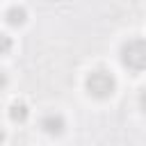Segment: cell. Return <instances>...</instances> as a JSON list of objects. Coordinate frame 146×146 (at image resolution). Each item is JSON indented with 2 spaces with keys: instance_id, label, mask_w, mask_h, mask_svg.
I'll return each instance as SVG.
<instances>
[{
  "instance_id": "cell-1",
  "label": "cell",
  "mask_w": 146,
  "mask_h": 146,
  "mask_svg": "<svg viewBox=\"0 0 146 146\" xmlns=\"http://www.w3.org/2000/svg\"><path fill=\"white\" fill-rule=\"evenodd\" d=\"M84 87H87V94H89V96H94V98H98V100H105V98H110V96L114 94L116 80H114V75H112L110 71L98 68V71H91V73L87 75Z\"/></svg>"
},
{
  "instance_id": "cell-2",
  "label": "cell",
  "mask_w": 146,
  "mask_h": 146,
  "mask_svg": "<svg viewBox=\"0 0 146 146\" xmlns=\"http://www.w3.org/2000/svg\"><path fill=\"white\" fill-rule=\"evenodd\" d=\"M121 64L130 71H144L146 68V41L144 39H128L121 46Z\"/></svg>"
},
{
  "instance_id": "cell-3",
  "label": "cell",
  "mask_w": 146,
  "mask_h": 146,
  "mask_svg": "<svg viewBox=\"0 0 146 146\" xmlns=\"http://www.w3.org/2000/svg\"><path fill=\"white\" fill-rule=\"evenodd\" d=\"M39 125H41V130H43L46 135L57 137V135H62V132H64L66 121H64V116H62L59 112H48V114H43V116H41Z\"/></svg>"
},
{
  "instance_id": "cell-4",
  "label": "cell",
  "mask_w": 146,
  "mask_h": 146,
  "mask_svg": "<svg viewBox=\"0 0 146 146\" xmlns=\"http://www.w3.org/2000/svg\"><path fill=\"white\" fill-rule=\"evenodd\" d=\"M5 18H7V23H9V25H23V23H25V18H27V11H25L23 7L14 5V7H9V9H7Z\"/></svg>"
},
{
  "instance_id": "cell-5",
  "label": "cell",
  "mask_w": 146,
  "mask_h": 146,
  "mask_svg": "<svg viewBox=\"0 0 146 146\" xmlns=\"http://www.w3.org/2000/svg\"><path fill=\"white\" fill-rule=\"evenodd\" d=\"M27 105L25 103H14L11 105V110H9V116H11V121H18V123H23L25 119H27Z\"/></svg>"
},
{
  "instance_id": "cell-6",
  "label": "cell",
  "mask_w": 146,
  "mask_h": 146,
  "mask_svg": "<svg viewBox=\"0 0 146 146\" xmlns=\"http://www.w3.org/2000/svg\"><path fill=\"white\" fill-rule=\"evenodd\" d=\"M9 48H11V41H9V36H7V34H2V55H7V52H9Z\"/></svg>"
},
{
  "instance_id": "cell-7",
  "label": "cell",
  "mask_w": 146,
  "mask_h": 146,
  "mask_svg": "<svg viewBox=\"0 0 146 146\" xmlns=\"http://www.w3.org/2000/svg\"><path fill=\"white\" fill-rule=\"evenodd\" d=\"M139 105H141V110L146 112V89H144V91L139 94Z\"/></svg>"
}]
</instances>
